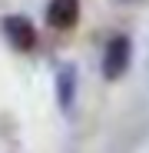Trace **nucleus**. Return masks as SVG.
<instances>
[{
	"label": "nucleus",
	"instance_id": "obj_1",
	"mask_svg": "<svg viewBox=\"0 0 149 153\" xmlns=\"http://www.w3.org/2000/svg\"><path fill=\"white\" fill-rule=\"evenodd\" d=\"M129 63H133V40L126 33H113L103 47V60H99L103 80H123Z\"/></svg>",
	"mask_w": 149,
	"mask_h": 153
},
{
	"label": "nucleus",
	"instance_id": "obj_2",
	"mask_svg": "<svg viewBox=\"0 0 149 153\" xmlns=\"http://www.w3.org/2000/svg\"><path fill=\"white\" fill-rule=\"evenodd\" d=\"M0 33H4V40L17 50V53H30L37 47V27H33V20L23 17V13H7L0 20Z\"/></svg>",
	"mask_w": 149,
	"mask_h": 153
},
{
	"label": "nucleus",
	"instance_id": "obj_3",
	"mask_svg": "<svg viewBox=\"0 0 149 153\" xmlns=\"http://www.w3.org/2000/svg\"><path fill=\"white\" fill-rule=\"evenodd\" d=\"M76 87H80V76H76V63H60L57 76H53V90H57V103L63 113H73V103H76Z\"/></svg>",
	"mask_w": 149,
	"mask_h": 153
},
{
	"label": "nucleus",
	"instance_id": "obj_4",
	"mask_svg": "<svg viewBox=\"0 0 149 153\" xmlns=\"http://www.w3.org/2000/svg\"><path fill=\"white\" fill-rule=\"evenodd\" d=\"M80 20V0H50L46 4V23L53 30H73Z\"/></svg>",
	"mask_w": 149,
	"mask_h": 153
},
{
	"label": "nucleus",
	"instance_id": "obj_5",
	"mask_svg": "<svg viewBox=\"0 0 149 153\" xmlns=\"http://www.w3.org/2000/svg\"><path fill=\"white\" fill-rule=\"evenodd\" d=\"M119 4H133V0H119Z\"/></svg>",
	"mask_w": 149,
	"mask_h": 153
}]
</instances>
